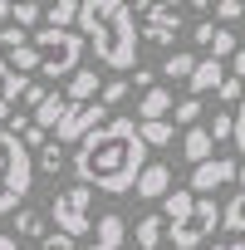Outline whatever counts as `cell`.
I'll return each mask as SVG.
<instances>
[{
	"label": "cell",
	"instance_id": "1",
	"mask_svg": "<svg viewBox=\"0 0 245 250\" xmlns=\"http://www.w3.org/2000/svg\"><path fill=\"white\" fill-rule=\"evenodd\" d=\"M143 167H147V143L133 118H108L103 128L74 143V177L88 182L93 191H108V196L133 191Z\"/></svg>",
	"mask_w": 245,
	"mask_h": 250
},
{
	"label": "cell",
	"instance_id": "2",
	"mask_svg": "<svg viewBox=\"0 0 245 250\" xmlns=\"http://www.w3.org/2000/svg\"><path fill=\"white\" fill-rule=\"evenodd\" d=\"M79 35L93 44L98 64L118 69V74H128L138 69V15L128 10V0H83L79 5Z\"/></svg>",
	"mask_w": 245,
	"mask_h": 250
},
{
	"label": "cell",
	"instance_id": "3",
	"mask_svg": "<svg viewBox=\"0 0 245 250\" xmlns=\"http://www.w3.org/2000/svg\"><path fill=\"white\" fill-rule=\"evenodd\" d=\"M35 187V152L10 128L0 133V216H10Z\"/></svg>",
	"mask_w": 245,
	"mask_h": 250
},
{
	"label": "cell",
	"instance_id": "4",
	"mask_svg": "<svg viewBox=\"0 0 245 250\" xmlns=\"http://www.w3.org/2000/svg\"><path fill=\"white\" fill-rule=\"evenodd\" d=\"M30 40H35V49H40V74H44V79H69V74L79 69V54H83V35H79V30L40 25Z\"/></svg>",
	"mask_w": 245,
	"mask_h": 250
},
{
	"label": "cell",
	"instance_id": "5",
	"mask_svg": "<svg viewBox=\"0 0 245 250\" xmlns=\"http://www.w3.org/2000/svg\"><path fill=\"white\" fill-rule=\"evenodd\" d=\"M49 216H54V230H64V235L79 240L83 230H93V187L88 182H74V187L54 191Z\"/></svg>",
	"mask_w": 245,
	"mask_h": 250
},
{
	"label": "cell",
	"instance_id": "6",
	"mask_svg": "<svg viewBox=\"0 0 245 250\" xmlns=\"http://www.w3.org/2000/svg\"><path fill=\"white\" fill-rule=\"evenodd\" d=\"M216 226H221V206H216L211 196H196V201H191V211H186L182 221H172L167 230H172V245H177V250H196Z\"/></svg>",
	"mask_w": 245,
	"mask_h": 250
},
{
	"label": "cell",
	"instance_id": "7",
	"mask_svg": "<svg viewBox=\"0 0 245 250\" xmlns=\"http://www.w3.org/2000/svg\"><path fill=\"white\" fill-rule=\"evenodd\" d=\"M103 123H108V108H103L98 98H88V103H69V113L59 118L54 138H59V143H79V138H88L93 128H103Z\"/></svg>",
	"mask_w": 245,
	"mask_h": 250
},
{
	"label": "cell",
	"instance_id": "8",
	"mask_svg": "<svg viewBox=\"0 0 245 250\" xmlns=\"http://www.w3.org/2000/svg\"><path fill=\"white\" fill-rule=\"evenodd\" d=\"M235 157H206V162H196L191 167V191L196 196H211V191H221V187H230L235 182Z\"/></svg>",
	"mask_w": 245,
	"mask_h": 250
},
{
	"label": "cell",
	"instance_id": "9",
	"mask_svg": "<svg viewBox=\"0 0 245 250\" xmlns=\"http://www.w3.org/2000/svg\"><path fill=\"white\" fill-rule=\"evenodd\" d=\"M182 35V15L172 10V5H152L147 15H143V40H152V44H172Z\"/></svg>",
	"mask_w": 245,
	"mask_h": 250
},
{
	"label": "cell",
	"instance_id": "10",
	"mask_svg": "<svg viewBox=\"0 0 245 250\" xmlns=\"http://www.w3.org/2000/svg\"><path fill=\"white\" fill-rule=\"evenodd\" d=\"M225 74H230V69H225V59H211V54H206V59H196V69H191L186 88H191L196 98H206V93H216V88L225 83Z\"/></svg>",
	"mask_w": 245,
	"mask_h": 250
},
{
	"label": "cell",
	"instance_id": "11",
	"mask_svg": "<svg viewBox=\"0 0 245 250\" xmlns=\"http://www.w3.org/2000/svg\"><path fill=\"white\" fill-rule=\"evenodd\" d=\"M167 191H172V167H167V162H147L143 177H138V187H133V196H143V201H162Z\"/></svg>",
	"mask_w": 245,
	"mask_h": 250
},
{
	"label": "cell",
	"instance_id": "12",
	"mask_svg": "<svg viewBox=\"0 0 245 250\" xmlns=\"http://www.w3.org/2000/svg\"><path fill=\"white\" fill-rule=\"evenodd\" d=\"M64 113H69V93H44V98H40V108H35L30 118L40 123V128H44V133H54Z\"/></svg>",
	"mask_w": 245,
	"mask_h": 250
},
{
	"label": "cell",
	"instance_id": "13",
	"mask_svg": "<svg viewBox=\"0 0 245 250\" xmlns=\"http://www.w3.org/2000/svg\"><path fill=\"white\" fill-rule=\"evenodd\" d=\"M64 93H69V103H88V98H98V93H103V79H98L93 69H74Z\"/></svg>",
	"mask_w": 245,
	"mask_h": 250
},
{
	"label": "cell",
	"instance_id": "14",
	"mask_svg": "<svg viewBox=\"0 0 245 250\" xmlns=\"http://www.w3.org/2000/svg\"><path fill=\"white\" fill-rule=\"evenodd\" d=\"M172 88H162V83H152L143 98H138V118H172Z\"/></svg>",
	"mask_w": 245,
	"mask_h": 250
},
{
	"label": "cell",
	"instance_id": "15",
	"mask_svg": "<svg viewBox=\"0 0 245 250\" xmlns=\"http://www.w3.org/2000/svg\"><path fill=\"white\" fill-rule=\"evenodd\" d=\"M211 147H216V138H211V128H186V138H182V152H186V162L196 167V162H206L211 157Z\"/></svg>",
	"mask_w": 245,
	"mask_h": 250
},
{
	"label": "cell",
	"instance_id": "16",
	"mask_svg": "<svg viewBox=\"0 0 245 250\" xmlns=\"http://www.w3.org/2000/svg\"><path fill=\"white\" fill-rule=\"evenodd\" d=\"M138 133H143L147 147H167V143L177 138V123H172V118H138Z\"/></svg>",
	"mask_w": 245,
	"mask_h": 250
},
{
	"label": "cell",
	"instance_id": "17",
	"mask_svg": "<svg viewBox=\"0 0 245 250\" xmlns=\"http://www.w3.org/2000/svg\"><path fill=\"white\" fill-rule=\"evenodd\" d=\"M162 235H167V221H162V216H143V221L133 226L138 250H157V245H162Z\"/></svg>",
	"mask_w": 245,
	"mask_h": 250
},
{
	"label": "cell",
	"instance_id": "18",
	"mask_svg": "<svg viewBox=\"0 0 245 250\" xmlns=\"http://www.w3.org/2000/svg\"><path fill=\"white\" fill-rule=\"evenodd\" d=\"M15 235H25V240H44V235H49V230H44V211L20 206V211H15Z\"/></svg>",
	"mask_w": 245,
	"mask_h": 250
},
{
	"label": "cell",
	"instance_id": "19",
	"mask_svg": "<svg viewBox=\"0 0 245 250\" xmlns=\"http://www.w3.org/2000/svg\"><path fill=\"white\" fill-rule=\"evenodd\" d=\"M79 5H83V0H54V5L44 10V25H59V30H74V25H79Z\"/></svg>",
	"mask_w": 245,
	"mask_h": 250
},
{
	"label": "cell",
	"instance_id": "20",
	"mask_svg": "<svg viewBox=\"0 0 245 250\" xmlns=\"http://www.w3.org/2000/svg\"><path fill=\"white\" fill-rule=\"evenodd\" d=\"M64 162H69V157H64V143H59V138H49V143L40 147V157H35V167H40V172H49V177H59V172H64Z\"/></svg>",
	"mask_w": 245,
	"mask_h": 250
},
{
	"label": "cell",
	"instance_id": "21",
	"mask_svg": "<svg viewBox=\"0 0 245 250\" xmlns=\"http://www.w3.org/2000/svg\"><path fill=\"white\" fill-rule=\"evenodd\" d=\"M122 235H128V226H122V216H118V211L98 216V226H93V240H108V245H122Z\"/></svg>",
	"mask_w": 245,
	"mask_h": 250
},
{
	"label": "cell",
	"instance_id": "22",
	"mask_svg": "<svg viewBox=\"0 0 245 250\" xmlns=\"http://www.w3.org/2000/svg\"><path fill=\"white\" fill-rule=\"evenodd\" d=\"M191 69H196V54H167L162 59V79H172V83H182V79H191Z\"/></svg>",
	"mask_w": 245,
	"mask_h": 250
},
{
	"label": "cell",
	"instance_id": "23",
	"mask_svg": "<svg viewBox=\"0 0 245 250\" xmlns=\"http://www.w3.org/2000/svg\"><path fill=\"white\" fill-rule=\"evenodd\" d=\"M221 226H225L230 235H245V191H235V196H230V206L221 211Z\"/></svg>",
	"mask_w": 245,
	"mask_h": 250
},
{
	"label": "cell",
	"instance_id": "24",
	"mask_svg": "<svg viewBox=\"0 0 245 250\" xmlns=\"http://www.w3.org/2000/svg\"><path fill=\"white\" fill-rule=\"evenodd\" d=\"M10 69H15V74H40V49H35V40L20 44V49H10Z\"/></svg>",
	"mask_w": 245,
	"mask_h": 250
},
{
	"label": "cell",
	"instance_id": "25",
	"mask_svg": "<svg viewBox=\"0 0 245 250\" xmlns=\"http://www.w3.org/2000/svg\"><path fill=\"white\" fill-rule=\"evenodd\" d=\"M10 20H15V25H25V30H35V25L44 20V10H40V5H30V0H10Z\"/></svg>",
	"mask_w": 245,
	"mask_h": 250
},
{
	"label": "cell",
	"instance_id": "26",
	"mask_svg": "<svg viewBox=\"0 0 245 250\" xmlns=\"http://www.w3.org/2000/svg\"><path fill=\"white\" fill-rule=\"evenodd\" d=\"M196 118H201V98H196V93L172 108V123H177V128H196Z\"/></svg>",
	"mask_w": 245,
	"mask_h": 250
},
{
	"label": "cell",
	"instance_id": "27",
	"mask_svg": "<svg viewBox=\"0 0 245 250\" xmlns=\"http://www.w3.org/2000/svg\"><path fill=\"white\" fill-rule=\"evenodd\" d=\"M206 49H211V59H230L240 44H235V35H230L225 25H216V35H211V44H206Z\"/></svg>",
	"mask_w": 245,
	"mask_h": 250
},
{
	"label": "cell",
	"instance_id": "28",
	"mask_svg": "<svg viewBox=\"0 0 245 250\" xmlns=\"http://www.w3.org/2000/svg\"><path fill=\"white\" fill-rule=\"evenodd\" d=\"M206 128H211V138H216V143H235V113H211Z\"/></svg>",
	"mask_w": 245,
	"mask_h": 250
},
{
	"label": "cell",
	"instance_id": "29",
	"mask_svg": "<svg viewBox=\"0 0 245 250\" xmlns=\"http://www.w3.org/2000/svg\"><path fill=\"white\" fill-rule=\"evenodd\" d=\"M0 44H5V49H20V44H30V30L15 25V20H10V25H0Z\"/></svg>",
	"mask_w": 245,
	"mask_h": 250
},
{
	"label": "cell",
	"instance_id": "30",
	"mask_svg": "<svg viewBox=\"0 0 245 250\" xmlns=\"http://www.w3.org/2000/svg\"><path fill=\"white\" fill-rule=\"evenodd\" d=\"M122 98H128V79H113V83H103V93H98L103 108H118Z\"/></svg>",
	"mask_w": 245,
	"mask_h": 250
},
{
	"label": "cell",
	"instance_id": "31",
	"mask_svg": "<svg viewBox=\"0 0 245 250\" xmlns=\"http://www.w3.org/2000/svg\"><path fill=\"white\" fill-rule=\"evenodd\" d=\"M216 20H221V25L245 20V0H216Z\"/></svg>",
	"mask_w": 245,
	"mask_h": 250
},
{
	"label": "cell",
	"instance_id": "32",
	"mask_svg": "<svg viewBox=\"0 0 245 250\" xmlns=\"http://www.w3.org/2000/svg\"><path fill=\"white\" fill-rule=\"evenodd\" d=\"M240 93H245V79H235V74H225V83L216 88L221 103H240Z\"/></svg>",
	"mask_w": 245,
	"mask_h": 250
},
{
	"label": "cell",
	"instance_id": "33",
	"mask_svg": "<svg viewBox=\"0 0 245 250\" xmlns=\"http://www.w3.org/2000/svg\"><path fill=\"white\" fill-rule=\"evenodd\" d=\"M40 250H74V235H64V230H49V235L40 240Z\"/></svg>",
	"mask_w": 245,
	"mask_h": 250
},
{
	"label": "cell",
	"instance_id": "34",
	"mask_svg": "<svg viewBox=\"0 0 245 250\" xmlns=\"http://www.w3.org/2000/svg\"><path fill=\"white\" fill-rule=\"evenodd\" d=\"M44 143H49V133L40 128V123H30V128H25V147H30V152H40Z\"/></svg>",
	"mask_w": 245,
	"mask_h": 250
},
{
	"label": "cell",
	"instance_id": "35",
	"mask_svg": "<svg viewBox=\"0 0 245 250\" xmlns=\"http://www.w3.org/2000/svg\"><path fill=\"white\" fill-rule=\"evenodd\" d=\"M235 147L245 152V93H240V103H235Z\"/></svg>",
	"mask_w": 245,
	"mask_h": 250
},
{
	"label": "cell",
	"instance_id": "36",
	"mask_svg": "<svg viewBox=\"0 0 245 250\" xmlns=\"http://www.w3.org/2000/svg\"><path fill=\"white\" fill-rule=\"evenodd\" d=\"M152 83H157V74H152V69H133V88H143V93H147Z\"/></svg>",
	"mask_w": 245,
	"mask_h": 250
},
{
	"label": "cell",
	"instance_id": "37",
	"mask_svg": "<svg viewBox=\"0 0 245 250\" xmlns=\"http://www.w3.org/2000/svg\"><path fill=\"white\" fill-rule=\"evenodd\" d=\"M44 93H49V88H44V83H30V93H25V98H20V103H25V108H30V113H35V108H40V98H44Z\"/></svg>",
	"mask_w": 245,
	"mask_h": 250
},
{
	"label": "cell",
	"instance_id": "38",
	"mask_svg": "<svg viewBox=\"0 0 245 250\" xmlns=\"http://www.w3.org/2000/svg\"><path fill=\"white\" fill-rule=\"evenodd\" d=\"M211 35H216V25H211V20H201V25L191 30V40H196V44H211Z\"/></svg>",
	"mask_w": 245,
	"mask_h": 250
},
{
	"label": "cell",
	"instance_id": "39",
	"mask_svg": "<svg viewBox=\"0 0 245 250\" xmlns=\"http://www.w3.org/2000/svg\"><path fill=\"white\" fill-rule=\"evenodd\" d=\"M230 74H235V79H245V49H235V54H230Z\"/></svg>",
	"mask_w": 245,
	"mask_h": 250
},
{
	"label": "cell",
	"instance_id": "40",
	"mask_svg": "<svg viewBox=\"0 0 245 250\" xmlns=\"http://www.w3.org/2000/svg\"><path fill=\"white\" fill-rule=\"evenodd\" d=\"M211 250H245V235H230V240H221V245H211Z\"/></svg>",
	"mask_w": 245,
	"mask_h": 250
},
{
	"label": "cell",
	"instance_id": "41",
	"mask_svg": "<svg viewBox=\"0 0 245 250\" xmlns=\"http://www.w3.org/2000/svg\"><path fill=\"white\" fill-rule=\"evenodd\" d=\"M152 5H157V0H128V10H133V15H147Z\"/></svg>",
	"mask_w": 245,
	"mask_h": 250
},
{
	"label": "cell",
	"instance_id": "42",
	"mask_svg": "<svg viewBox=\"0 0 245 250\" xmlns=\"http://www.w3.org/2000/svg\"><path fill=\"white\" fill-rule=\"evenodd\" d=\"M0 250H20V235H10V230H0Z\"/></svg>",
	"mask_w": 245,
	"mask_h": 250
},
{
	"label": "cell",
	"instance_id": "43",
	"mask_svg": "<svg viewBox=\"0 0 245 250\" xmlns=\"http://www.w3.org/2000/svg\"><path fill=\"white\" fill-rule=\"evenodd\" d=\"M88 250H122V245H108V240H93Z\"/></svg>",
	"mask_w": 245,
	"mask_h": 250
},
{
	"label": "cell",
	"instance_id": "44",
	"mask_svg": "<svg viewBox=\"0 0 245 250\" xmlns=\"http://www.w3.org/2000/svg\"><path fill=\"white\" fill-rule=\"evenodd\" d=\"M10 20V0H0V25H5Z\"/></svg>",
	"mask_w": 245,
	"mask_h": 250
},
{
	"label": "cell",
	"instance_id": "45",
	"mask_svg": "<svg viewBox=\"0 0 245 250\" xmlns=\"http://www.w3.org/2000/svg\"><path fill=\"white\" fill-rule=\"evenodd\" d=\"M186 5H191V10H211V0H186Z\"/></svg>",
	"mask_w": 245,
	"mask_h": 250
},
{
	"label": "cell",
	"instance_id": "46",
	"mask_svg": "<svg viewBox=\"0 0 245 250\" xmlns=\"http://www.w3.org/2000/svg\"><path fill=\"white\" fill-rule=\"evenodd\" d=\"M235 182H240V191H245V162H240V167H235Z\"/></svg>",
	"mask_w": 245,
	"mask_h": 250
},
{
	"label": "cell",
	"instance_id": "47",
	"mask_svg": "<svg viewBox=\"0 0 245 250\" xmlns=\"http://www.w3.org/2000/svg\"><path fill=\"white\" fill-rule=\"evenodd\" d=\"M157 5H172V10H177V5H182V0H157Z\"/></svg>",
	"mask_w": 245,
	"mask_h": 250
},
{
	"label": "cell",
	"instance_id": "48",
	"mask_svg": "<svg viewBox=\"0 0 245 250\" xmlns=\"http://www.w3.org/2000/svg\"><path fill=\"white\" fill-rule=\"evenodd\" d=\"M30 5H44V0H30Z\"/></svg>",
	"mask_w": 245,
	"mask_h": 250
}]
</instances>
